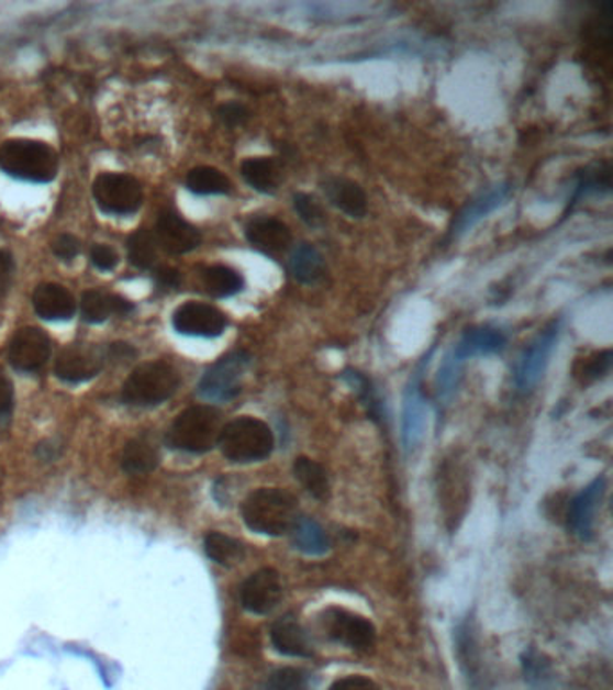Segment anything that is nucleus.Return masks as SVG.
I'll return each instance as SVG.
<instances>
[{
    "label": "nucleus",
    "instance_id": "obj_1",
    "mask_svg": "<svg viewBox=\"0 0 613 690\" xmlns=\"http://www.w3.org/2000/svg\"><path fill=\"white\" fill-rule=\"evenodd\" d=\"M242 516L253 533L282 536L292 531L299 518L297 500L285 489H257L243 502Z\"/></svg>",
    "mask_w": 613,
    "mask_h": 690
},
{
    "label": "nucleus",
    "instance_id": "obj_11",
    "mask_svg": "<svg viewBox=\"0 0 613 690\" xmlns=\"http://www.w3.org/2000/svg\"><path fill=\"white\" fill-rule=\"evenodd\" d=\"M104 350L96 345L73 344L59 353L56 360V376L67 383H81L92 380L103 369Z\"/></svg>",
    "mask_w": 613,
    "mask_h": 690
},
{
    "label": "nucleus",
    "instance_id": "obj_26",
    "mask_svg": "<svg viewBox=\"0 0 613 690\" xmlns=\"http://www.w3.org/2000/svg\"><path fill=\"white\" fill-rule=\"evenodd\" d=\"M508 192H510L508 186H499V188L491 189L471 202L455 220L454 231H452L454 236H459L462 232L473 227L475 223L480 222L482 218L488 216L491 211L499 208L500 203L504 202V198L508 197Z\"/></svg>",
    "mask_w": 613,
    "mask_h": 690
},
{
    "label": "nucleus",
    "instance_id": "obj_41",
    "mask_svg": "<svg viewBox=\"0 0 613 690\" xmlns=\"http://www.w3.org/2000/svg\"><path fill=\"white\" fill-rule=\"evenodd\" d=\"M218 115L222 119L223 124H227V126L234 129V126H242V124L247 123L248 118H250V112H248L247 107H243V104L227 103L220 107Z\"/></svg>",
    "mask_w": 613,
    "mask_h": 690
},
{
    "label": "nucleus",
    "instance_id": "obj_43",
    "mask_svg": "<svg viewBox=\"0 0 613 690\" xmlns=\"http://www.w3.org/2000/svg\"><path fill=\"white\" fill-rule=\"evenodd\" d=\"M79 242L75 236H70V234H64V236H59L55 243H53V252H55L56 257H59L62 261H73L76 256L79 254Z\"/></svg>",
    "mask_w": 613,
    "mask_h": 690
},
{
    "label": "nucleus",
    "instance_id": "obj_45",
    "mask_svg": "<svg viewBox=\"0 0 613 690\" xmlns=\"http://www.w3.org/2000/svg\"><path fill=\"white\" fill-rule=\"evenodd\" d=\"M13 385H11L10 378L5 376L4 370L0 369V418L11 414L13 410Z\"/></svg>",
    "mask_w": 613,
    "mask_h": 690
},
{
    "label": "nucleus",
    "instance_id": "obj_23",
    "mask_svg": "<svg viewBox=\"0 0 613 690\" xmlns=\"http://www.w3.org/2000/svg\"><path fill=\"white\" fill-rule=\"evenodd\" d=\"M132 310H134L132 302L103 291H85L81 299V315L85 321L92 324L104 322L110 315H129Z\"/></svg>",
    "mask_w": 613,
    "mask_h": 690
},
{
    "label": "nucleus",
    "instance_id": "obj_6",
    "mask_svg": "<svg viewBox=\"0 0 613 690\" xmlns=\"http://www.w3.org/2000/svg\"><path fill=\"white\" fill-rule=\"evenodd\" d=\"M437 497L446 525L450 531H455L465 520L470 503V479L465 464L457 455H452L441 464L437 474Z\"/></svg>",
    "mask_w": 613,
    "mask_h": 690
},
{
    "label": "nucleus",
    "instance_id": "obj_17",
    "mask_svg": "<svg viewBox=\"0 0 613 690\" xmlns=\"http://www.w3.org/2000/svg\"><path fill=\"white\" fill-rule=\"evenodd\" d=\"M455 646L468 687L471 690L484 689V661L480 656L479 636L475 632L473 622L465 621L459 624L455 633Z\"/></svg>",
    "mask_w": 613,
    "mask_h": 690
},
{
    "label": "nucleus",
    "instance_id": "obj_39",
    "mask_svg": "<svg viewBox=\"0 0 613 690\" xmlns=\"http://www.w3.org/2000/svg\"><path fill=\"white\" fill-rule=\"evenodd\" d=\"M522 667H524L525 680L530 681V686L545 687L553 678L549 660H545L544 655H539L536 649L524 653Z\"/></svg>",
    "mask_w": 613,
    "mask_h": 690
},
{
    "label": "nucleus",
    "instance_id": "obj_31",
    "mask_svg": "<svg viewBox=\"0 0 613 690\" xmlns=\"http://www.w3.org/2000/svg\"><path fill=\"white\" fill-rule=\"evenodd\" d=\"M121 466L129 475H148L158 466V452L144 439L130 441L124 446Z\"/></svg>",
    "mask_w": 613,
    "mask_h": 690
},
{
    "label": "nucleus",
    "instance_id": "obj_20",
    "mask_svg": "<svg viewBox=\"0 0 613 690\" xmlns=\"http://www.w3.org/2000/svg\"><path fill=\"white\" fill-rule=\"evenodd\" d=\"M33 307L45 321H69L75 315V297L67 288L55 282L40 285L33 293Z\"/></svg>",
    "mask_w": 613,
    "mask_h": 690
},
{
    "label": "nucleus",
    "instance_id": "obj_15",
    "mask_svg": "<svg viewBox=\"0 0 613 690\" xmlns=\"http://www.w3.org/2000/svg\"><path fill=\"white\" fill-rule=\"evenodd\" d=\"M604 491H606V480L604 477H598L581 493L576 494L572 502L569 503L567 523H569L572 534L581 537V539L592 537L595 513L603 502Z\"/></svg>",
    "mask_w": 613,
    "mask_h": 690
},
{
    "label": "nucleus",
    "instance_id": "obj_32",
    "mask_svg": "<svg viewBox=\"0 0 613 690\" xmlns=\"http://www.w3.org/2000/svg\"><path fill=\"white\" fill-rule=\"evenodd\" d=\"M186 186L189 191L194 194H229L233 189V183L223 175L220 169L209 168V166H200V168L191 169L186 178Z\"/></svg>",
    "mask_w": 613,
    "mask_h": 690
},
{
    "label": "nucleus",
    "instance_id": "obj_47",
    "mask_svg": "<svg viewBox=\"0 0 613 690\" xmlns=\"http://www.w3.org/2000/svg\"><path fill=\"white\" fill-rule=\"evenodd\" d=\"M11 274H13V257L8 252L0 251V290L10 282Z\"/></svg>",
    "mask_w": 613,
    "mask_h": 690
},
{
    "label": "nucleus",
    "instance_id": "obj_27",
    "mask_svg": "<svg viewBox=\"0 0 613 690\" xmlns=\"http://www.w3.org/2000/svg\"><path fill=\"white\" fill-rule=\"evenodd\" d=\"M293 547L308 556H322L330 550V539H327L324 528L312 520V518L299 516L292 531Z\"/></svg>",
    "mask_w": 613,
    "mask_h": 690
},
{
    "label": "nucleus",
    "instance_id": "obj_42",
    "mask_svg": "<svg viewBox=\"0 0 613 690\" xmlns=\"http://www.w3.org/2000/svg\"><path fill=\"white\" fill-rule=\"evenodd\" d=\"M90 259L94 263L96 268L103 271L114 270L119 261L118 252L109 247V245H96V247H92Z\"/></svg>",
    "mask_w": 613,
    "mask_h": 690
},
{
    "label": "nucleus",
    "instance_id": "obj_38",
    "mask_svg": "<svg viewBox=\"0 0 613 690\" xmlns=\"http://www.w3.org/2000/svg\"><path fill=\"white\" fill-rule=\"evenodd\" d=\"M612 369V350H601L595 355L589 356L583 364L576 367V378L583 385L593 383L609 375Z\"/></svg>",
    "mask_w": 613,
    "mask_h": 690
},
{
    "label": "nucleus",
    "instance_id": "obj_19",
    "mask_svg": "<svg viewBox=\"0 0 613 690\" xmlns=\"http://www.w3.org/2000/svg\"><path fill=\"white\" fill-rule=\"evenodd\" d=\"M270 641L277 653L292 658H310L313 655L312 642L308 638L304 627L287 615L274 622Z\"/></svg>",
    "mask_w": 613,
    "mask_h": 690
},
{
    "label": "nucleus",
    "instance_id": "obj_36",
    "mask_svg": "<svg viewBox=\"0 0 613 690\" xmlns=\"http://www.w3.org/2000/svg\"><path fill=\"white\" fill-rule=\"evenodd\" d=\"M265 690H312V678L304 669L282 667L268 676Z\"/></svg>",
    "mask_w": 613,
    "mask_h": 690
},
{
    "label": "nucleus",
    "instance_id": "obj_7",
    "mask_svg": "<svg viewBox=\"0 0 613 690\" xmlns=\"http://www.w3.org/2000/svg\"><path fill=\"white\" fill-rule=\"evenodd\" d=\"M322 626L333 642L353 652L369 653L375 647V626L358 613L347 612L344 608H327L322 613Z\"/></svg>",
    "mask_w": 613,
    "mask_h": 690
},
{
    "label": "nucleus",
    "instance_id": "obj_40",
    "mask_svg": "<svg viewBox=\"0 0 613 690\" xmlns=\"http://www.w3.org/2000/svg\"><path fill=\"white\" fill-rule=\"evenodd\" d=\"M293 209L301 216L302 222L310 227H321L322 223L326 222L324 209L312 194H306V192L293 194Z\"/></svg>",
    "mask_w": 613,
    "mask_h": 690
},
{
    "label": "nucleus",
    "instance_id": "obj_48",
    "mask_svg": "<svg viewBox=\"0 0 613 690\" xmlns=\"http://www.w3.org/2000/svg\"><path fill=\"white\" fill-rule=\"evenodd\" d=\"M107 356L114 361L129 360V358L134 356V349L129 344H112L110 349L107 350Z\"/></svg>",
    "mask_w": 613,
    "mask_h": 690
},
{
    "label": "nucleus",
    "instance_id": "obj_30",
    "mask_svg": "<svg viewBox=\"0 0 613 690\" xmlns=\"http://www.w3.org/2000/svg\"><path fill=\"white\" fill-rule=\"evenodd\" d=\"M202 282L209 296L216 297V299L236 296L245 287L243 277L233 268L223 267V265L205 268L202 274Z\"/></svg>",
    "mask_w": 613,
    "mask_h": 690
},
{
    "label": "nucleus",
    "instance_id": "obj_34",
    "mask_svg": "<svg viewBox=\"0 0 613 690\" xmlns=\"http://www.w3.org/2000/svg\"><path fill=\"white\" fill-rule=\"evenodd\" d=\"M129 259L134 267L148 270L157 259V242L152 232L138 229L129 240Z\"/></svg>",
    "mask_w": 613,
    "mask_h": 690
},
{
    "label": "nucleus",
    "instance_id": "obj_5",
    "mask_svg": "<svg viewBox=\"0 0 613 690\" xmlns=\"http://www.w3.org/2000/svg\"><path fill=\"white\" fill-rule=\"evenodd\" d=\"M180 376L174 365L149 361L129 376L123 387V400L135 407H154L168 401L177 392Z\"/></svg>",
    "mask_w": 613,
    "mask_h": 690
},
{
    "label": "nucleus",
    "instance_id": "obj_46",
    "mask_svg": "<svg viewBox=\"0 0 613 690\" xmlns=\"http://www.w3.org/2000/svg\"><path fill=\"white\" fill-rule=\"evenodd\" d=\"M155 281H157L158 287L166 288V290H174V288L180 287V274L174 268H160L155 274Z\"/></svg>",
    "mask_w": 613,
    "mask_h": 690
},
{
    "label": "nucleus",
    "instance_id": "obj_24",
    "mask_svg": "<svg viewBox=\"0 0 613 690\" xmlns=\"http://www.w3.org/2000/svg\"><path fill=\"white\" fill-rule=\"evenodd\" d=\"M423 432H425V407L421 398L420 383H417V378H414L406 390L405 409H403V444L406 452L417 448V444L423 439Z\"/></svg>",
    "mask_w": 613,
    "mask_h": 690
},
{
    "label": "nucleus",
    "instance_id": "obj_9",
    "mask_svg": "<svg viewBox=\"0 0 613 690\" xmlns=\"http://www.w3.org/2000/svg\"><path fill=\"white\" fill-rule=\"evenodd\" d=\"M94 198L101 211L114 216H124L141 208L143 188L130 175L104 172L96 178Z\"/></svg>",
    "mask_w": 613,
    "mask_h": 690
},
{
    "label": "nucleus",
    "instance_id": "obj_3",
    "mask_svg": "<svg viewBox=\"0 0 613 690\" xmlns=\"http://www.w3.org/2000/svg\"><path fill=\"white\" fill-rule=\"evenodd\" d=\"M274 434L267 423L256 418H237L222 426L218 446L233 463H259L272 454Z\"/></svg>",
    "mask_w": 613,
    "mask_h": 690
},
{
    "label": "nucleus",
    "instance_id": "obj_13",
    "mask_svg": "<svg viewBox=\"0 0 613 690\" xmlns=\"http://www.w3.org/2000/svg\"><path fill=\"white\" fill-rule=\"evenodd\" d=\"M242 604L247 612L267 615L276 610L282 597L281 576L274 568L257 570L243 582Z\"/></svg>",
    "mask_w": 613,
    "mask_h": 690
},
{
    "label": "nucleus",
    "instance_id": "obj_29",
    "mask_svg": "<svg viewBox=\"0 0 613 690\" xmlns=\"http://www.w3.org/2000/svg\"><path fill=\"white\" fill-rule=\"evenodd\" d=\"M242 175L250 188L265 194H272L279 186V168L272 158H247L242 164Z\"/></svg>",
    "mask_w": 613,
    "mask_h": 690
},
{
    "label": "nucleus",
    "instance_id": "obj_25",
    "mask_svg": "<svg viewBox=\"0 0 613 690\" xmlns=\"http://www.w3.org/2000/svg\"><path fill=\"white\" fill-rule=\"evenodd\" d=\"M288 270L296 281L302 285H316L326 274V263L321 252L308 243L293 248L288 259Z\"/></svg>",
    "mask_w": 613,
    "mask_h": 690
},
{
    "label": "nucleus",
    "instance_id": "obj_18",
    "mask_svg": "<svg viewBox=\"0 0 613 690\" xmlns=\"http://www.w3.org/2000/svg\"><path fill=\"white\" fill-rule=\"evenodd\" d=\"M245 236L256 251L279 256L292 245V231L276 218H254L245 227Z\"/></svg>",
    "mask_w": 613,
    "mask_h": 690
},
{
    "label": "nucleus",
    "instance_id": "obj_35",
    "mask_svg": "<svg viewBox=\"0 0 613 690\" xmlns=\"http://www.w3.org/2000/svg\"><path fill=\"white\" fill-rule=\"evenodd\" d=\"M610 191L609 163H599L584 168L579 172L578 186L573 192L572 203H578L579 198L592 194V192Z\"/></svg>",
    "mask_w": 613,
    "mask_h": 690
},
{
    "label": "nucleus",
    "instance_id": "obj_2",
    "mask_svg": "<svg viewBox=\"0 0 613 690\" xmlns=\"http://www.w3.org/2000/svg\"><path fill=\"white\" fill-rule=\"evenodd\" d=\"M0 169L25 182H51L58 172V155L40 141L13 138L0 146Z\"/></svg>",
    "mask_w": 613,
    "mask_h": 690
},
{
    "label": "nucleus",
    "instance_id": "obj_4",
    "mask_svg": "<svg viewBox=\"0 0 613 690\" xmlns=\"http://www.w3.org/2000/svg\"><path fill=\"white\" fill-rule=\"evenodd\" d=\"M222 432V414L213 407L198 404L183 410L171 424L168 443L171 448L188 454H205L218 444Z\"/></svg>",
    "mask_w": 613,
    "mask_h": 690
},
{
    "label": "nucleus",
    "instance_id": "obj_21",
    "mask_svg": "<svg viewBox=\"0 0 613 690\" xmlns=\"http://www.w3.org/2000/svg\"><path fill=\"white\" fill-rule=\"evenodd\" d=\"M322 191L333 208L346 212L347 216H366L367 197L364 189L353 180L342 177H330L322 182Z\"/></svg>",
    "mask_w": 613,
    "mask_h": 690
},
{
    "label": "nucleus",
    "instance_id": "obj_44",
    "mask_svg": "<svg viewBox=\"0 0 613 690\" xmlns=\"http://www.w3.org/2000/svg\"><path fill=\"white\" fill-rule=\"evenodd\" d=\"M330 690H380L375 681L369 680L366 676L352 675L346 678L336 680Z\"/></svg>",
    "mask_w": 613,
    "mask_h": 690
},
{
    "label": "nucleus",
    "instance_id": "obj_28",
    "mask_svg": "<svg viewBox=\"0 0 613 690\" xmlns=\"http://www.w3.org/2000/svg\"><path fill=\"white\" fill-rule=\"evenodd\" d=\"M293 475L301 482L302 488L312 494L313 499L326 502L332 493L330 488V479H327L326 469L321 464L308 457H297L293 463Z\"/></svg>",
    "mask_w": 613,
    "mask_h": 690
},
{
    "label": "nucleus",
    "instance_id": "obj_12",
    "mask_svg": "<svg viewBox=\"0 0 613 690\" xmlns=\"http://www.w3.org/2000/svg\"><path fill=\"white\" fill-rule=\"evenodd\" d=\"M174 327L180 335L216 338L227 327V319L211 304L186 302L174 313Z\"/></svg>",
    "mask_w": 613,
    "mask_h": 690
},
{
    "label": "nucleus",
    "instance_id": "obj_16",
    "mask_svg": "<svg viewBox=\"0 0 613 690\" xmlns=\"http://www.w3.org/2000/svg\"><path fill=\"white\" fill-rule=\"evenodd\" d=\"M157 240L160 247L169 254H188L202 242V236L197 227L186 222L177 212L164 211L158 214Z\"/></svg>",
    "mask_w": 613,
    "mask_h": 690
},
{
    "label": "nucleus",
    "instance_id": "obj_33",
    "mask_svg": "<svg viewBox=\"0 0 613 690\" xmlns=\"http://www.w3.org/2000/svg\"><path fill=\"white\" fill-rule=\"evenodd\" d=\"M203 548L214 563L223 567H231L234 563L242 561L245 556L242 543L222 533H209L203 539Z\"/></svg>",
    "mask_w": 613,
    "mask_h": 690
},
{
    "label": "nucleus",
    "instance_id": "obj_22",
    "mask_svg": "<svg viewBox=\"0 0 613 690\" xmlns=\"http://www.w3.org/2000/svg\"><path fill=\"white\" fill-rule=\"evenodd\" d=\"M505 336L502 331L493 327H475L466 331L459 344L452 353L450 360L460 365L473 356L493 355L504 349Z\"/></svg>",
    "mask_w": 613,
    "mask_h": 690
},
{
    "label": "nucleus",
    "instance_id": "obj_14",
    "mask_svg": "<svg viewBox=\"0 0 613 690\" xmlns=\"http://www.w3.org/2000/svg\"><path fill=\"white\" fill-rule=\"evenodd\" d=\"M51 356L49 336L40 327H22L10 344V364L22 372L42 369Z\"/></svg>",
    "mask_w": 613,
    "mask_h": 690
},
{
    "label": "nucleus",
    "instance_id": "obj_10",
    "mask_svg": "<svg viewBox=\"0 0 613 690\" xmlns=\"http://www.w3.org/2000/svg\"><path fill=\"white\" fill-rule=\"evenodd\" d=\"M558 335L559 324L553 322L544 331H539L536 338L520 355L516 372H514V383L522 392H530L544 378L554 347L558 342Z\"/></svg>",
    "mask_w": 613,
    "mask_h": 690
},
{
    "label": "nucleus",
    "instance_id": "obj_8",
    "mask_svg": "<svg viewBox=\"0 0 613 690\" xmlns=\"http://www.w3.org/2000/svg\"><path fill=\"white\" fill-rule=\"evenodd\" d=\"M250 364L245 350H236L223 356L202 376L198 389L203 398L211 401H229L242 392V380Z\"/></svg>",
    "mask_w": 613,
    "mask_h": 690
},
{
    "label": "nucleus",
    "instance_id": "obj_37",
    "mask_svg": "<svg viewBox=\"0 0 613 690\" xmlns=\"http://www.w3.org/2000/svg\"><path fill=\"white\" fill-rule=\"evenodd\" d=\"M344 378H346L349 387H353V390L358 392L372 420H383V415H386L383 414V407H381L380 398L376 394V389L372 387L371 381L367 380L366 376H361L360 372H353V370L352 372H346Z\"/></svg>",
    "mask_w": 613,
    "mask_h": 690
}]
</instances>
